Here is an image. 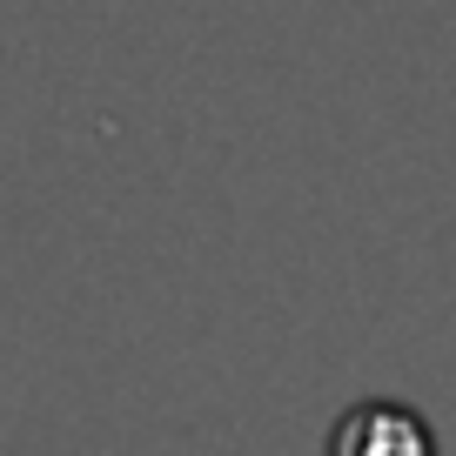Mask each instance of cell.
<instances>
[{
	"label": "cell",
	"instance_id": "6da1fadb",
	"mask_svg": "<svg viewBox=\"0 0 456 456\" xmlns=\"http://www.w3.org/2000/svg\"><path fill=\"white\" fill-rule=\"evenodd\" d=\"M322 456H436V429L416 403L396 396H362L336 416Z\"/></svg>",
	"mask_w": 456,
	"mask_h": 456
}]
</instances>
